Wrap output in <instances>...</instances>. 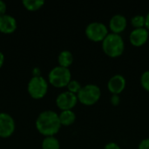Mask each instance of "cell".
I'll use <instances>...</instances> for the list:
<instances>
[{
  "mask_svg": "<svg viewBox=\"0 0 149 149\" xmlns=\"http://www.w3.org/2000/svg\"><path fill=\"white\" fill-rule=\"evenodd\" d=\"M36 127L40 134L47 137L53 136L61 127L58 114L52 110L42 112L36 120Z\"/></svg>",
  "mask_w": 149,
  "mask_h": 149,
  "instance_id": "obj_1",
  "label": "cell"
},
{
  "mask_svg": "<svg viewBox=\"0 0 149 149\" xmlns=\"http://www.w3.org/2000/svg\"><path fill=\"white\" fill-rule=\"evenodd\" d=\"M104 52L110 57H118L122 54L125 44L120 35L117 33H109L102 42Z\"/></svg>",
  "mask_w": 149,
  "mask_h": 149,
  "instance_id": "obj_2",
  "label": "cell"
},
{
  "mask_svg": "<svg viewBox=\"0 0 149 149\" xmlns=\"http://www.w3.org/2000/svg\"><path fill=\"white\" fill-rule=\"evenodd\" d=\"M48 78L49 82L56 87L67 86L71 81V72L68 68L58 65L51 70Z\"/></svg>",
  "mask_w": 149,
  "mask_h": 149,
  "instance_id": "obj_3",
  "label": "cell"
},
{
  "mask_svg": "<svg viewBox=\"0 0 149 149\" xmlns=\"http://www.w3.org/2000/svg\"><path fill=\"white\" fill-rule=\"evenodd\" d=\"M100 88L93 84H88L79 90L78 93V100L84 105H93L100 98Z\"/></svg>",
  "mask_w": 149,
  "mask_h": 149,
  "instance_id": "obj_4",
  "label": "cell"
},
{
  "mask_svg": "<svg viewBox=\"0 0 149 149\" xmlns=\"http://www.w3.org/2000/svg\"><path fill=\"white\" fill-rule=\"evenodd\" d=\"M47 89H48L47 81L40 75L33 76L29 81L28 92L29 94L34 99L38 100L43 98L46 94Z\"/></svg>",
  "mask_w": 149,
  "mask_h": 149,
  "instance_id": "obj_5",
  "label": "cell"
},
{
  "mask_svg": "<svg viewBox=\"0 0 149 149\" xmlns=\"http://www.w3.org/2000/svg\"><path fill=\"white\" fill-rule=\"evenodd\" d=\"M86 34L91 40L93 41H100L104 40L107 37V27L106 24L100 22H93L90 23L86 28Z\"/></svg>",
  "mask_w": 149,
  "mask_h": 149,
  "instance_id": "obj_6",
  "label": "cell"
},
{
  "mask_svg": "<svg viewBox=\"0 0 149 149\" xmlns=\"http://www.w3.org/2000/svg\"><path fill=\"white\" fill-rule=\"evenodd\" d=\"M15 130V122L13 118L5 113H0V137H10Z\"/></svg>",
  "mask_w": 149,
  "mask_h": 149,
  "instance_id": "obj_7",
  "label": "cell"
},
{
  "mask_svg": "<svg viewBox=\"0 0 149 149\" xmlns=\"http://www.w3.org/2000/svg\"><path fill=\"white\" fill-rule=\"evenodd\" d=\"M78 101V96L69 91L61 93L56 100L57 106L61 110H71Z\"/></svg>",
  "mask_w": 149,
  "mask_h": 149,
  "instance_id": "obj_8",
  "label": "cell"
},
{
  "mask_svg": "<svg viewBox=\"0 0 149 149\" xmlns=\"http://www.w3.org/2000/svg\"><path fill=\"white\" fill-rule=\"evenodd\" d=\"M148 38V31L147 28H135L134 30L132 31L129 36L130 42L135 45V46H140L142 45L147 42Z\"/></svg>",
  "mask_w": 149,
  "mask_h": 149,
  "instance_id": "obj_9",
  "label": "cell"
},
{
  "mask_svg": "<svg viewBox=\"0 0 149 149\" xmlns=\"http://www.w3.org/2000/svg\"><path fill=\"white\" fill-rule=\"evenodd\" d=\"M17 28L16 19L8 14L0 16V31L3 33H11Z\"/></svg>",
  "mask_w": 149,
  "mask_h": 149,
  "instance_id": "obj_10",
  "label": "cell"
},
{
  "mask_svg": "<svg viewBox=\"0 0 149 149\" xmlns=\"http://www.w3.org/2000/svg\"><path fill=\"white\" fill-rule=\"evenodd\" d=\"M126 86V79L122 75L117 74L113 76L107 84L108 89L113 94H118L123 91Z\"/></svg>",
  "mask_w": 149,
  "mask_h": 149,
  "instance_id": "obj_11",
  "label": "cell"
},
{
  "mask_svg": "<svg viewBox=\"0 0 149 149\" xmlns=\"http://www.w3.org/2000/svg\"><path fill=\"white\" fill-rule=\"evenodd\" d=\"M111 30L113 31V33H119L125 30L127 26V18L125 16L121 14H116L112 17L110 23H109Z\"/></svg>",
  "mask_w": 149,
  "mask_h": 149,
  "instance_id": "obj_12",
  "label": "cell"
},
{
  "mask_svg": "<svg viewBox=\"0 0 149 149\" xmlns=\"http://www.w3.org/2000/svg\"><path fill=\"white\" fill-rule=\"evenodd\" d=\"M61 125L69 126L75 121L76 115L72 110H64L58 115Z\"/></svg>",
  "mask_w": 149,
  "mask_h": 149,
  "instance_id": "obj_13",
  "label": "cell"
},
{
  "mask_svg": "<svg viewBox=\"0 0 149 149\" xmlns=\"http://www.w3.org/2000/svg\"><path fill=\"white\" fill-rule=\"evenodd\" d=\"M58 59V63H59L60 66L67 68L69 65H72V63L73 61V56H72L71 52L65 50V51H62L59 53Z\"/></svg>",
  "mask_w": 149,
  "mask_h": 149,
  "instance_id": "obj_14",
  "label": "cell"
},
{
  "mask_svg": "<svg viewBox=\"0 0 149 149\" xmlns=\"http://www.w3.org/2000/svg\"><path fill=\"white\" fill-rule=\"evenodd\" d=\"M43 149H59V142L53 136L46 137L42 143Z\"/></svg>",
  "mask_w": 149,
  "mask_h": 149,
  "instance_id": "obj_15",
  "label": "cell"
},
{
  "mask_svg": "<svg viewBox=\"0 0 149 149\" xmlns=\"http://www.w3.org/2000/svg\"><path fill=\"white\" fill-rule=\"evenodd\" d=\"M45 3L44 0H24V6L29 10H37L40 9Z\"/></svg>",
  "mask_w": 149,
  "mask_h": 149,
  "instance_id": "obj_16",
  "label": "cell"
},
{
  "mask_svg": "<svg viewBox=\"0 0 149 149\" xmlns=\"http://www.w3.org/2000/svg\"><path fill=\"white\" fill-rule=\"evenodd\" d=\"M131 23L136 28H142L146 24V17L142 15H136L132 18Z\"/></svg>",
  "mask_w": 149,
  "mask_h": 149,
  "instance_id": "obj_17",
  "label": "cell"
},
{
  "mask_svg": "<svg viewBox=\"0 0 149 149\" xmlns=\"http://www.w3.org/2000/svg\"><path fill=\"white\" fill-rule=\"evenodd\" d=\"M67 88H68L69 92H71L72 93H76L79 92V90L81 89V86H80L79 81H77V80H71L69 82V84L67 85Z\"/></svg>",
  "mask_w": 149,
  "mask_h": 149,
  "instance_id": "obj_18",
  "label": "cell"
},
{
  "mask_svg": "<svg viewBox=\"0 0 149 149\" xmlns=\"http://www.w3.org/2000/svg\"><path fill=\"white\" fill-rule=\"evenodd\" d=\"M141 82L142 86L147 90L149 91V70L148 71H145L141 78Z\"/></svg>",
  "mask_w": 149,
  "mask_h": 149,
  "instance_id": "obj_19",
  "label": "cell"
},
{
  "mask_svg": "<svg viewBox=\"0 0 149 149\" xmlns=\"http://www.w3.org/2000/svg\"><path fill=\"white\" fill-rule=\"evenodd\" d=\"M139 149H149V138L143 140L140 145H139Z\"/></svg>",
  "mask_w": 149,
  "mask_h": 149,
  "instance_id": "obj_20",
  "label": "cell"
},
{
  "mask_svg": "<svg viewBox=\"0 0 149 149\" xmlns=\"http://www.w3.org/2000/svg\"><path fill=\"white\" fill-rule=\"evenodd\" d=\"M104 149H120V146L114 142H110V143H107L106 146H105V148Z\"/></svg>",
  "mask_w": 149,
  "mask_h": 149,
  "instance_id": "obj_21",
  "label": "cell"
},
{
  "mask_svg": "<svg viewBox=\"0 0 149 149\" xmlns=\"http://www.w3.org/2000/svg\"><path fill=\"white\" fill-rule=\"evenodd\" d=\"M5 11H6V3L3 1L0 0V16L5 14Z\"/></svg>",
  "mask_w": 149,
  "mask_h": 149,
  "instance_id": "obj_22",
  "label": "cell"
},
{
  "mask_svg": "<svg viewBox=\"0 0 149 149\" xmlns=\"http://www.w3.org/2000/svg\"><path fill=\"white\" fill-rule=\"evenodd\" d=\"M120 102V98L117 94H113V97H112V103L113 105H118Z\"/></svg>",
  "mask_w": 149,
  "mask_h": 149,
  "instance_id": "obj_23",
  "label": "cell"
},
{
  "mask_svg": "<svg viewBox=\"0 0 149 149\" xmlns=\"http://www.w3.org/2000/svg\"><path fill=\"white\" fill-rule=\"evenodd\" d=\"M3 61H4V56L3 54L0 52V68L2 67L3 64Z\"/></svg>",
  "mask_w": 149,
  "mask_h": 149,
  "instance_id": "obj_24",
  "label": "cell"
},
{
  "mask_svg": "<svg viewBox=\"0 0 149 149\" xmlns=\"http://www.w3.org/2000/svg\"><path fill=\"white\" fill-rule=\"evenodd\" d=\"M145 25H146L147 29L149 30V12L148 13L147 17H146V24H145Z\"/></svg>",
  "mask_w": 149,
  "mask_h": 149,
  "instance_id": "obj_25",
  "label": "cell"
}]
</instances>
